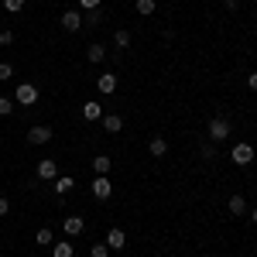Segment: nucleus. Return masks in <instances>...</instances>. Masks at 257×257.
<instances>
[{
  "instance_id": "0eeeda50",
  "label": "nucleus",
  "mask_w": 257,
  "mask_h": 257,
  "mask_svg": "<svg viewBox=\"0 0 257 257\" xmlns=\"http://www.w3.org/2000/svg\"><path fill=\"white\" fill-rule=\"evenodd\" d=\"M110 192H113L110 178H106V175H96V182H93V196H96V199H110Z\"/></svg>"
},
{
  "instance_id": "39448f33",
  "label": "nucleus",
  "mask_w": 257,
  "mask_h": 257,
  "mask_svg": "<svg viewBox=\"0 0 257 257\" xmlns=\"http://www.w3.org/2000/svg\"><path fill=\"white\" fill-rule=\"evenodd\" d=\"M38 178H45V182H55L59 178V165L52 158H41L38 161Z\"/></svg>"
},
{
  "instance_id": "9b49d317",
  "label": "nucleus",
  "mask_w": 257,
  "mask_h": 257,
  "mask_svg": "<svg viewBox=\"0 0 257 257\" xmlns=\"http://www.w3.org/2000/svg\"><path fill=\"white\" fill-rule=\"evenodd\" d=\"M82 120H89V123L103 120V106L99 103H82Z\"/></svg>"
},
{
  "instance_id": "bb28decb",
  "label": "nucleus",
  "mask_w": 257,
  "mask_h": 257,
  "mask_svg": "<svg viewBox=\"0 0 257 257\" xmlns=\"http://www.w3.org/2000/svg\"><path fill=\"white\" fill-rule=\"evenodd\" d=\"M11 41H14V31L4 28V31H0V45H11Z\"/></svg>"
},
{
  "instance_id": "4468645a",
  "label": "nucleus",
  "mask_w": 257,
  "mask_h": 257,
  "mask_svg": "<svg viewBox=\"0 0 257 257\" xmlns=\"http://www.w3.org/2000/svg\"><path fill=\"white\" fill-rule=\"evenodd\" d=\"M148 151H151L155 158H165V155H168V141H165V138H151Z\"/></svg>"
},
{
  "instance_id": "c756f323",
  "label": "nucleus",
  "mask_w": 257,
  "mask_h": 257,
  "mask_svg": "<svg viewBox=\"0 0 257 257\" xmlns=\"http://www.w3.org/2000/svg\"><path fill=\"white\" fill-rule=\"evenodd\" d=\"M247 89H254V93H257V72H250V76H247Z\"/></svg>"
},
{
  "instance_id": "412c9836",
  "label": "nucleus",
  "mask_w": 257,
  "mask_h": 257,
  "mask_svg": "<svg viewBox=\"0 0 257 257\" xmlns=\"http://www.w3.org/2000/svg\"><path fill=\"white\" fill-rule=\"evenodd\" d=\"M113 45H117V48H127V45H131V31H123V28H120L117 35H113Z\"/></svg>"
},
{
  "instance_id": "2f4dec72",
  "label": "nucleus",
  "mask_w": 257,
  "mask_h": 257,
  "mask_svg": "<svg viewBox=\"0 0 257 257\" xmlns=\"http://www.w3.org/2000/svg\"><path fill=\"white\" fill-rule=\"evenodd\" d=\"M250 216H254V223H257V209H254V213H250Z\"/></svg>"
},
{
  "instance_id": "423d86ee",
  "label": "nucleus",
  "mask_w": 257,
  "mask_h": 257,
  "mask_svg": "<svg viewBox=\"0 0 257 257\" xmlns=\"http://www.w3.org/2000/svg\"><path fill=\"white\" fill-rule=\"evenodd\" d=\"M103 243H106L110 250H123V243H127V233H123L120 226H113V230L106 233V240H103Z\"/></svg>"
},
{
  "instance_id": "ddd939ff",
  "label": "nucleus",
  "mask_w": 257,
  "mask_h": 257,
  "mask_svg": "<svg viewBox=\"0 0 257 257\" xmlns=\"http://www.w3.org/2000/svg\"><path fill=\"white\" fill-rule=\"evenodd\" d=\"M226 209H230L233 216H247V199H243V196H230Z\"/></svg>"
},
{
  "instance_id": "2eb2a0df",
  "label": "nucleus",
  "mask_w": 257,
  "mask_h": 257,
  "mask_svg": "<svg viewBox=\"0 0 257 257\" xmlns=\"http://www.w3.org/2000/svg\"><path fill=\"white\" fill-rule=\"evenodd\" d=\"M86 59H89V62H103V59H106V45L93 41V45H89V52H86Z\"/></svg>"
},
{
  "instance_id": "f8f14e48",
  "label": "nucleus",
  "mask_w": 257,
  "mask_h": 257,
  "mask_svg": "<svg viewBox=\"0 0 257 257\" xmlns=\"http://www.w3.org/2000/svg\"><path fill=\"white\" fill-rule=\"evenodd\" d=\"M103 131L120 134V131H123V117H120V113H106V117H103Z\"/></svg>"
},
{
  "instance_id": "4be33fe9",
  "label": "nucleus",
  "mask_w": 257,
  "mask_h": 257,
  "mask_svg": "<svg viewBox=\"0 0 257 257\" xmlns=\"http://www.w3.org/2000/svg\"><path fill=\"white\" fill-rule=\"evenodd\" d=\"M11 110H14V99H11V96H0V117H11Z\"/></svg>"
},
{
  "instance_id": "7c9ffc66",
  "label": "nucleus",
  "mask_w": 257,
  "mask_h": 257,
  "mask_svg": "<svg viewBox=\"0 0 257 257\" xmlns=\"http://www.w3.org/2000/svg\"><path fill=\"white\" fill-rule=\"evenodd\" d=\"M240 7V0H226V11H237Z\"/></svg>"
},
{
  "instance_id": "f3484780",
  "label": "nucleus",
  "mask_w": 257,
  "mask_h": 257,
  "mask_svg": "<svg viewBox=\"0 0 257 257\" xmlns=\"http://www.w3.org/2000/svg\"><path fill=\"white\" fill-rule=\"evenodd\" d=\"M72 185H76V182H72L69 175H59V178H55V192H59V196H65V192H72Z\"/></svg>"
},
{
  "instance_id": "cd10ccee",
  "label": "nucleus",
  "mask_w": 257,
  "mask_h": 257,
  "mask_svg": "<svg viewBox=\"0 0 257 257\" xmlns=\"http://www.w3.org/2000/svg\"><path fill=\"white\" fill-rule=\"evenodd\" d=\"M213 155H216V148H213V141H209V144H202V158H213Z\"/></svg>"
},
{
  "instance_id": "dca6fc26",
  "label": "nucleus",
  "mask_w": 257,
  "mask_h": 257,
  "mask_svg": "<svg viewBox=\"0 0 257 257\" xmlns=\"http://www.w3.org/2000/svg\"><path fill=\"white\" fill-rule=\"evenodd\" d=\"M35 243H38V247H52V243H55V233H52L48 226H41L38 233H35Z\"/></svg>"
},
{
  "instance_id": "aec40b11",
  "label": "nucleus",
  "mask_w": 257,
  "mask_h": 257,
  "mask_svg": "<svg viewBox=\"0 0 257 257\" xmlns=\"http://www.w3.org/2000/svg\"><path fill=\"white\" fill-rule=\"evenodd\" d=\"M138 14L141 18H151L155 14V0H138Z\"/></svg>"
},
{
  "instance_id": "393cba45",
  "label": "nucleus",
  "mask_w": 257,
  "mask_h": 257,
  "mask_svg": "<svg viewBox=\"0 0 257 257\" xmlns=\"http://www.w3.org/2000/svg\"><path fill=\"white\" fill-rule=\"evenodd\" d=\"M4 7H7V11H11V14H18L21 7H24V0H4Z\"/></svg>"
},
{
  "instance_id": "20e7f679",
  "label": "nucleus",
  "mask_w": 257,
  "mask_h": 257,
  "mask_svg": "<svg viewBox=\"0 0 257 257\" xmlns=\"http://www.w3.org/2000/svg\"><path fill=\"white\" fill-rule=\"evenodd\" d=\"M48 141H52V127H45V123H38V127L28 131V144H35V148L48 144Z\"/></svg>"
},
{
  "instance_id": "5701e85b",
  "label": "nucleus",
  "mask_w": 257,
  "mask_h": 257,
  "mask_svg": "<svg viewBox=\"0 0 257 257\" xmlns=\"http://www.w3.org/2000/svg\"><path fill=\"white\" fill-rule=\"evenodd\" d=\"M11 76H14V65H11V62H0V82L11 79Z\"/></svg>"
},
{
  "instance_id": "6e6552de",
  "label": "nucleus",
  "mask_w": 257,
  "mask_h": 257,
  "mask_svg": "<svg viewBox=\"0 0 257 257\" xmlns=\"http://www.w3.org/2000/svg\"><path fill=\"white\" fill-rule=\"evenodd\" d=\"M62 28H65V31H79L82 28V14L79 11H65V14H62Z\"/></svg>"
},
{
  "instance_id": "b1692460",
  "label": "nucleus",
  "mask_w": 257,
  "mask_h": 257,
  "mask_svg": "<svg viewBox=\"0 0 257 257\" xmlns=\"http://www.w3.org/2000/svg\"><path fill=\"white\" fill-rule=\"evenodd\" d=\"M106 254H110V247H106V243H96V247L89 250V257H106Z\"/></svg>"
},
{
  "instance_id": "9d476101",
  "label": "nucleus",
  "mask_w": 257,
  "mask_h": 257,
  "mask_svg": "<svg viewBox=\"0 0 257 257\" xmlns=\"http://www.w3.org/2000/svg\"><path fill=\"white\" fill-rule=\"evenodd\" d=\"M62 226H65V233H69V237H79L82 230H86V219H82V216H69Z\"/></svg>"
},
{
  "instance_id": "f257e3e1",
  "label": "nucleus",
  "mask_w": 257,
  "mask_h": 257,
  "mask_svg": "<svg viewBox=\"0 0 257 257\" xmlns=\"http://www.w3.org/2000/svg\"><path fill=\"white\" fill-rule=\"evenodd\" d=\"M14 103H21V106H35V103H38V86H35V82H21L18 89H14Z\"/></svg>"
},
{
  "instance_id": "1a4fd4ad",
  "label": "nucleus",
  "mask_w": 257,
  "mask_h": 257,
  "mask_svg": "<svg viewBox=\"0 0 257 257\" xmlns=\"http://www.w3.org/2000/svg\"><path fill=\"white\" fill-rule=\"evenodd\" d=\"M117 82H120V79L113 76V72H106V76H99V79H96V89L110 96V93H117Z\"/></svg>"
},
{
  "instance_id": "6ab92c4d",
  "label": "nucleus",
  "mask_w": 257,
  "mask_h": 257,
  "mask_svg": "<svg viewBox=\"0 0 257 257\" xmlns=\"http://www.w3.org/2000/svg\"><path fill=\"white\" fill-rule=\"evenodd\" d=\"M72 254H76V250H72L69 240H59V243H55V257H72Z\"/></svg>"
},
{
  "instance_id": "7ed1b4c3",
  "label": "nucleus",
  "mask_w": 257,
  "mask_h": 257,
  "mask_svg": "<svg viewBox=\"0 0 257 257\" xmlns=\"http://www.w3.org/2000/svg\"><path fill=\"white\" fill-rule=\"evenodd\" d=\"M230 158H233V165H240V168H247V165L254 161V148H250V144H233Z\"/></svg>"
},
{
  "instance_id": "f03ea898",
  "label": "nucleus",
  "mask_w": 257,
  "mask_h": 257,
  "mask_svg": "<svg viewBox=\"0 0 257 257\" xmlns=\"http://www.w3.org/2000/svg\"><path fill=\"white\" fill-rule=\"evenodd\" d=\"M226 138H230V120L213 117L209 120V141H213V144H223Z\"/></svg>"
},
{
  "instance_id": "a211bd4d",
  "label": "nucleus",
  "mask_w": 257,
  "mask_h": 257,
  "mask_svg": "<svg viewBox=\"0 0 257 257\" xmlns=\"http://www.w3.org/2000/svg\"><path fill=\"white\" fill-rule=\"evenodd\" d=\"M93 168H96V175H106V172H110V158H106V155H96V158H93Z\"/></svg>"
},
{
  "instance_id": "a878e982",
  "label": "nucleus",
  "mask_w": 257,
  "mask_h": 257,
  "mask_svg": "<svg viewBox=\"0 0 257 257\" xmlns=\"http://www.w3.org/2000/svg\"><path fill=\"white\" fill-rule=\"evenodd\" d=\"M99 4H103V0H79L82 11H99Z\"/></svg>"
},
{
  "instance_id": "c85d7f7f",
  "label": "nucleus",
  "mask_w": 257,
  "mask_h": 257,
  "mask_svg": "<svg viewBox=\"0 0 257 257\" xmlns=\"http://www.w3.org/2000/svg\"><path fill=\"white\" fill-rule=\"evenodd\" d=\"M7 213H11V202H7V199H4V196H0V219H4V216H7Z\"/></svg>"
}]
</instances>
